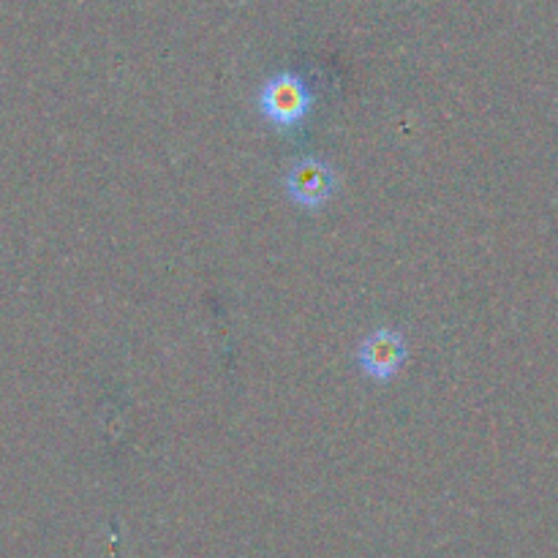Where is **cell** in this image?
<instances>
[{"instance_id": "7a4b0ae2", "label": "cell", "mask_w": 558, "mask_h": 558, "mask_svg": "<svg viewBox=\"0 0 558 558\" xmlns=\"http://www.w3.org/2000/svg\"><path fill=\"white\" fill-rule=\"evenodd\" d=\"M336 172L322 158H300L287 174V191L294 205L305 210H319L336 194Z\"/></svg>"}, {"instance_id": "3957f363", "label": "cell", "mask_w": 558, "mask_h": 558, "mask_svg": "<svg viewBox=\"0 0 558 558\" xmlns=\"http://www.w3.org/2000/svg\"><path fill=\"white\" fill-rule=\"evenodd\" d=\"M407 360V341L392 327H379L360 343L357 363L374 381H390Z\"/></svg>"}, {"instance_id": "6da1fadb", "label": "cell", "mask_w": 558, "mask_h": 558, "mask_svg": "<svg viewBox=\"0 0 558 558\" xmlns=\"http://www.w3.org/2000/svg\"><path fill=\"white\" fill-rule=\"evenodd\" d=\"M256 104L267 123H272L276 129H294L308 118L311 107H314V93L305 85L303 76L283 71L262 85Z\"/></svg>"}]
</instances>
